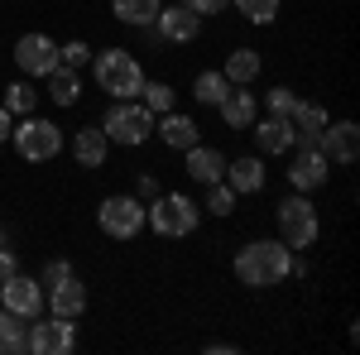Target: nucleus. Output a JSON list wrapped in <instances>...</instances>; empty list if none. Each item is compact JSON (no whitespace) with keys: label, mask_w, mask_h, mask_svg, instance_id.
I'll list each match as a JSON object with an SVG mask.
<instances>
[{"label":"nucleus","mask_w":360,"mask_h":355,"mask_svg":"<svg viewBox=\"0 0 360 355\" xmlns=\"http://www.w3.org/2000/svg\"><path fill=\"white\" fill-rule=\"evenodd\" d=\"M278 5H283V0H231V10H236L245 25H274Z\"/></svg>","instance_id":"cd10ccee"},{"label":"nucleus","mask_w":360,"mask_h":355,"mask_svg":"<svg viewBox=\"0 0 360 355\" xmlns=\"http://www.w3.org/2000/svg\"><path fill=\"white\" fill-rule=\"evenodd\" d=\"M139 101L154 110V115H164V110L178 106V91H173V82H164V77H144V86H139Z\"/></svg>","instance_id":"a878e982"},{"label":"nucleus","mask_w":360,"mask_h":355,"mask_svg":"<svg viewBox=\"0 0 360 355\" xmlns=\"http://www.w3.org/2000/svg\"><path fill=\"white\" fill-rule=\"evenodd\" d=\"M10 144H15V154L25 164H53L63 154V130L53 120H44V115H20L10 125Z\"/></svg>","instance_id":"423d86ee"},{"label":"nucleus","mask_w":360,"mask_h":355,"mask_svg":"<svg viewBox=\"0 0 360 355\" xmlns=\"http://www.w3.org/2000/svg\"><path fill=\"white\" fill-rule=\"evenodd\" d=\"M0 307H10L15 317L34 322V317L44 312V283L29 278V273H10V278H0Z\"/></svg>","instance_id":"f8f14e48"},{"label":"nucleus","mask_w":360,"mask_h":355,"mask_svg":"<svg viewBox=\"0 0 360 355\" xmlns=\"http://www.w3.org/2000/svg\"><path fill=\"white\" fill-rule=\"evenodd\" d=\"M25 351L29 355H72L77 351V322L72 317H34L29 322V336H25Z\"/></svg>","instance_id":"6e6552de"},{"label":"nucleus","mask_w":360,"mask_h":355,"mask_svg":"<svg viewBox=\"0 0 360 355\" xmlns=\"http://www.w3.org/2000/svg\"><path fill=\"white\" fill-rule=\"evenodd\" d=\"M226 188L236 192V197H255V192H264L269 183V164L259 159V154H240V159H226Z\"/></svg>","instance_id":"f3484780"},{"label":"nucleus","mask_w":360,"mask_h":355,"mask_svg":"<svg viewBox=\"0 0 360 355\" xmlns=\"http://www.w3.org/2000/svg\"><path fill=\"white\" fill-rule=\"evenodd\" d=\"M154 34H159L164 44H173V49H178V44H193L197 34H202V15L173 0V5H164V10L154 15Z\"/></svg>","instance_id":"4468645a"},{"label":"nucleus","mask_w":360,"mask_h":355,"mask_svg":"<svg viewBox=\"0 0 360 355\" xmlns=\"http://www.w3.org/2000/svg\"><path fill=\"white\" fill-rule=\"evenodd\" d=\"M274 226H278V240L288 250H312L317 235H322V217H317V207H312L307 192H288V197L278 202Z\"/></svg>","instance_id":"20e7f679"},{"label":"nucleus","mask_w":360,"mask_h":355,"mask_svg":"<svg viewBox=\"0 0 360 355\" xmlns=\"http://www.w3.org/2000/svg\"><path fill=\"white\" fill-rule=\"evenodd\" d=\"M91 77L111 101H135L149 72L130 49H101V53H91Z\"/></svg>","instance_id":"f03ea898"},{"label":"nucleus","mask_w":360,"mask_h":355,"mask_svg":"<svg viewBox=\"0 0 360 355\" xmlns=\"http://www.w3.org/2000/svg\"><path fill=\"white\" fill-rule=\"evenodd\" d=\"M231 269H236V278L245 288H278V283H288L293 250L283 245L278 235H255V240H245V245L236 250Z\"/></svg>","instance_id":"f257e3e1"},{"label":"nucleus","mask_w":360,"mask_h":355,"mask_svg":"<svg viewBox=\"0 0 360 355\" xmlns=\"http://www.w3.org/2000/svg\"><path fill=\"white\" fill-rule=\"evenodd\" d=\"M72 159L82 168H106L111 159V139L101 135V125H82L77 135H72Z\"/></svg>","instance_id":"aec40b11"},{"label":"nucleus","mask_w":360,"mask_h":355,"mask_svg":"<svg viewBox=\"0 0 360 355\" xmlns=\"http://www.w3.org/2000/svg\"><path fill=\"white\" fill-rule=\"evenodd\" d=\"M159 10H164V0H111V15L125 29H149Z\"/></svg>","instance_id":"5701e85b"},{"label":"nucleus","mask_w":360,"mask_h":355,"mask_svg":"<svg viewBox=\"0 0 360 355\" xmlns=\"http://www.w3.org/2000/svg\"><path fill=\"white\" fill-rule=\"evenodd\" d=\"M226 130H236V135H245L250 125H255V115H259V101H255V91L250 86H231L221 96V106H217Z\"/></svg>","instance_id":"6ab92c4d"},{"label":"nucleus","mask_w":360,"mask_h":355,"mask_svg":"<svg viewBox=\"0 0 360 355\" xmlns=\"http://www.w3.org/2000/svg\"><path fill=\"white\" fill-rule=\"evenodd\" d=\"M293 106H298V91L293 86H269L264 91V110L269 115H293Z\"/></svg>","instance_id":"7c9ffc66"},{"label":"nucleus","mask_w":360,"mask_h":355,"mask_svg":"<svg viewBox=\"0 0 360 355\" xmlns=\"http://www.w3.org/2000/svg\"><path fill=\"white\" fill-rule=\"evenodd\" d=\"M86 302H91V293H86V283L77 278V273H63V278H53V283H44V312H53V317H82Z\"/></svg>","instance_id":"9b49d317"},{"label":"nucleus","mask_w":360,"mask_h":355,"mask_svg":"<svg viewBox=\"0 0 360 355\" xmlns=\"http://www.w3.org/2000/svg\"><path fill=\"white\" fill-rule=\"evenodd\" d=\"M159 192H164V188H159V178H154V173H139V178H135V197H139V202H154Z\"/></svg>","instance_id":"473e14b6"},{"label":"nucleus","mask_w":360,"mask_h":355,"mask_svg":"<svg viewBox=\"0 0 360 355\" xmlns=\"http://www.w3.org/2000/svg\"><path fill=\"white\" fill-rule=\"evenodd\" d=\"M96 226H101V235L115 240V245L139 240V231H144V202H139L135 192H111L96 207Z\"/></svg>","instance_id":"0eeeda50"},{"label":"nucleus","mask_w":360,"mask_h":355,"mask_svg":"<svg viewBox=\"0 0 360 355\" xmlns=\"http://www.w3.org/2000/svg\"><path fill=\"white\" fill-rule=\"evenodd\" d=\"M221 72H226V82H231V86H255V77L264 72V58L255 53V49H231Z\"/></svg>","instance_id":"412c9836"},{"label":"nucleus","mask_w":360,"mask_h":355,"mask_svg":"<svg viewBox=\"0 0 360 355\" xmlns=\"http://www.w3.org/2000/svg\"><path fill=\"white\" fill-rule=\"evenodd\" d=\"M245 135H255V154L259 159H283L288 149H293V139H298V130H293V120L288 115H255V125H250Z\"/></svg>","instance_id":"9d476101"},{"label":"nucleus","mask_w":360,"mask_h":355,"mask_svg":"<svg viewBox=\"0 0 360 355\" xmlns=\"http://www.w3.org/2000/svg\"><path fill=\"white\" fill-rule=\"evenodd\" d=\"M288 154H293V164L283 168V173H288V192H307V197H312V192H322L327 183H332V159H327L322 149L293 144Z\"/></svg>","instance_id":"1a4fd4ad"},{"label":"nucleus","mask_w":360,"mask_h":355,"mask_svg":"<svg viewBox=\"0 0 360 355\" xmlns=\"http://www.w3.org/2000/svg\"><path fill=\"white\" fill-rule=\"evenodd\" d=\"M15 67L25 72L29 82L34 77H49L58 67V39H49V34H25L15 44Z\"/></svg>","instance_id":"ddd939ff"},{"label":"nucleus","mask_w":360,"mask_h":355,"mask_svg":"<svg viewBox=\"0 0 360 355\" xmlns=\"http://www.w3.org/2000/svg\"><path fill=\"white\" fill-rule=\"evenodd\" d=\"M183 173H188L193 183H202V188H207V183H221L226 178V154L197 139L193 149H183Z\"/></svg>","instance_id":"a211bd4d"},{"label":"nucleus","mask_w":360,"mask_h":355,"mask_svg":"<svg viewBox=\"0 0 360 355\" xmlns=\"http://www.w3.org/2000/svg\"><path fill=\"white\" fill-rule=\"evenodd\" d=\"M236 192L226 188V183H207V197H202V217H231L236 212Z\"/></svg>","instance_id":"c85d7f7f"},{"label":"nucleus","mask_w":360,"mask_h":355,"mask_svg":"<svg viewBox=\"0 0 360 355\" xmlns=\"http://www.w3.org/2000/svg\"><path fill=\"white\" fill-rule=\"evenodd\" d=\"M10 273H20V254L0 240V278H10Z\"/></svg>","instance_id":"72a5a7b5"},{"label":"nucleus","mask_w":360,"mask_h":355,"mask_svg":"<svg viewBox=\"0 0 360 355\" xmlns=\"http://www.w3.org/2000/svg\"><path fill=\"white\" fill-rule=\"evenodd\" d=\"M336 168H351L360 159V125L356 120H327V130H322V144H317Z\"/></svg>","instance_id":"dca6fc26"},{"label":"nucleus","mask_w":360,"mask_h":355,"mask_svg":"<svg viewBox=\"0 0 360 355\" xmlns=\"http://www.w3.org/2000/svg\"><path fill=\"white\" fill-rule=\"evenodd\" d=\"M91 44L86 39H68V44H58V67H72V72H82V67H91Z\"/></svg>","instance_id":"c756f323"},{"label":"nucleus","mask_w":360,"mask_h":355,"mask_svg":"<svg viewBox=\"0 0 360 355\" xmlns=\"http://www.w3.org/2000/svg\"><path fill=\"white\" fill-rule=\"evenodd\" d=\"M207 351L212 355H236V346H231V341H207Z\"/></svg>","instance_id":"e433bc0d"},{"label":"nucleus","mask_w":360,"mask_h":355,"mask_svg":"<svg viewBox=\"0 0 360 355\" xmlns=\"http://www.w3.org/2000/svg\"><path fill=\"white\" fill-rule=\"evenodd\" d=\"M0 106L10 110L15 120H20V115H34V106H39V91L29 86V77H20V82H10V86H5V96H0Z\"/></svg>","instance_id":"bb28decb"},{"label":"nucleus","mask_w":360,"mask_h":355,"mask_svg":"<svg viewBox=\"0 0 360 355\" xmlns=\"http://www.w3.org/2000/svg\"><path fill=\"white\" fill-rule=\"evenodd\" d=\"M144 226L164 240H183L202 226V202H193L188 192H159L154 202H144Z\"/></svg>","instance_id":"7ed1b4c3"},{"label":"nucleus","mask_w":360,"mask_h":355,"mask_svg":"<svg viewBox=\"0 0 360 355\" xmlns=\"http://www.w3.org/2000/svg\"><path fill=\"white\" fill-rule=\"evenodd\" d=\"M44 82H49V101H53L58 110H68V106L82 101V72H72V67H53Z\"/></svg>","instance_id":"4be33fe9"},{"label":"nucleus","mask_w":360,"mask_h":355,"mask_svg":"<svg viewBox=\"0 0 360 355\" xmlns=\"http://www.w3.org/2000/svg\"><path fill=\"white\" fill-rule=\"evenodd\" d=\"M63 273H72V259H49V264H44V278H39V283H53V278H63Z\"/></svg>","instance_id":"f704fd0d"},{"label":"nucleus","mask_w":360,"mask_h":355,"mask_svg":"<svg viewBox=\"0 0 360 355\" xmlns=\"http://www.w3.org/2000/svg\"><path fill=\"white\" fill-rule=\"evenodd\" d=\"M231 91V82H226V72H217V67H207V72H197L193 77V101L197 106H221V96Z\"/></svg>","instance_id":"b1692460"},{"label":"nucleus","mask_w":360,"mask_h":355,"mask_svg":"<svg viewBox=\"0 0 360 355\" xmlns=\"http://www.w3.org/2000/svg\"><path fill=\"white\" fill-rule=\"evenodd\" d=\"M178 5H188V10H197L202 20H207V15H226V10H231V0H178Z\"/></svg>","instance_id":"2f4dec72"},{"label":"nucleus","mask_w":360,"mask_h":355,"mask_svg":"<svg viewBox=\"0 0 360 355\" xmlns=\"http://www.w3.org/2000/svg\"><path fill=\"white\" fill-rule=\"evenodd\" d=\"M101 135L120 144V149H139V144H149L154 139V110L144 106V101H111V110L101 115Z\"/></svg>","instance_id":"39448f33"},{"label":"nucleus","mask_w":360,"mask_h":355,"mask_svg":"<svg viewBox=\"0 0 360 355\" xmlns=\"http://www.w3.org/2000/svg\"><path fill=\"white\" fill-rule=\"evenodd\" d=\"M154 139L164 144V149H173V154H183V149H193L197 139H202V125H197L188 110H164V115H154Z\"/></svg>","instance_id":"2eb2a0df"},{"label":"nucleus","mask_w":360,"mask_h":355,"mask_svg":"<svg viewBox=\"0 0 360 355\" xmlns=\"http://www.w3.org/2000/svg\"><path fill=\"white\" fill-rule=\"evenodd\" d=\"M10 125H15V115L0 106V144H10Z\"/></svg>","instance_id":"c9c22d12"},{"label":"nucleus","mask_w":360,"mask_h":355,"mask_svg":"<svg viewBox=\"0 0 360 355\" xmlns=\"http://www.w3.org/2000/svg\"><path fill=\"white\" fill-rule=\"evenodd\" d=\"M25 336H29V322L15 317L10 307H0V355H25Z\"/></svg>","instance_id":"393cba45"}]
</instances>
